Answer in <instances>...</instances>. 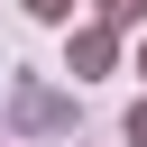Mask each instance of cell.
Listing matches in <instances>:
<instances>
[{"label":"cell","instance_id":"6da1fadb","mask_svg":"<svg viewBox=\"0 0 147 147\" xmlns=\"http://www.w3.org/2000/svg\"><path fill=\"white\" fill-rule=\"evenodd\" d=\"M110 64H119V37H110L101 18H92V28H74V46H64V74H74V83H101Z\"/></svg>","mask_w":147,"mask_h":147},{"label":"cell","instance_id":"7a4b0ae2","mask_svg":"<svg viewBox=\"0 0 147 147\" xmlns=\"http://www.w3.org/2000/svg\"><path fill=\"white\" fill-rule=\"evenodd\" d=\"M18 119H28V129H64V119H74V101H55L46 83H18Z\"/></svg>","mask_w":147,"mask_h":147},{"label":"cell","instance_id":"3957f363","mask_svg":"<svg viewBox=\"0 0 147 147\" xmlns=\"http://www.w3.org/2000/svg\"><path fill=\"white\" fill-rule=\"evenodd\" d=\"M138 18H147V0H101V28H110V37H119V28H138Z\"/></svg>","mask_w":147,"mask_h":147},{"label":"cell","instance_id":"277c9868","mask_svg":"<svg viewBox=\"0 0 147 147\" xmlns=\"http://www.w3.org/2000/svg\"><path fill=\"white\" fill-rule=\"evenodd\" d=\"M119 129H129V147H147V101H129V119H119Z\"/></svg>","mask_w":147,"mask_h":147},{"label":"cell","instance_id":"5b68a950","mask_svg":"<svg viewBox=\"0 0 147 147\" xmlns=\"http://www.w3.org/2000/svg\"><path fill=\"white\" fill-rule=\"evenodd\" d=\"M28 9H37V18H74V0H28Z\"/></svg>","mask_w":147,"mask_h":147},{"label":"cell","instance_id":"8992f818","mask_svg":"<svg viewBox=\"0 0 147 147\" xmlns=\"http://www.w3.org/2000/svg\"><path fill=\"white\" fill-rule=\"evenodd\" d=\"M138 74H147V37H138Z\"/></svg>","mask_w":147,"mask_h":147}]
</instances>
